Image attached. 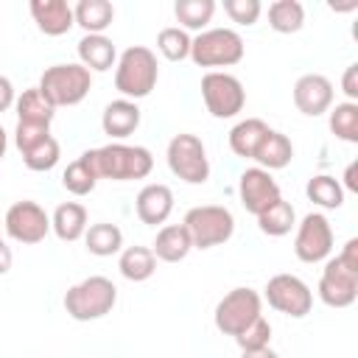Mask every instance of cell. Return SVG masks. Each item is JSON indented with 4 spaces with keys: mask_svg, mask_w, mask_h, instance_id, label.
<instances>
[{
    "mask_svg": "<svg viewBox=\"0 0 358 358\" xmlns=\"http://www.w3.org/2000/svg\"><path fill=\"white\" fill-rule=\"evenodd\" d=\"M159 67H157V53L145 45H131L117 56L115 64V90L126 101H140L151 95L157 87Z\"/></svg>",
    "mask_w": 358,
    "mask_h": 358,
    "instance_id": "obj_1",
    "label": "cell"
},
{
    "mask_svg": "<svg viewBox=\"0 0 358 358\" xmlns=\"http://www.w3.org/2000/svg\"><path fill=\"white\" fill-rule=\"evenodd\" d=\"M95 171L101 179L112 182H131L145 179L154 168V157L145 145H126V143H106L101 148H90Z\"/></svg>",
    "mask_w": 358,
    "mask_h": 358,
    "instance_id": "obj_2",
    "label": "cell"
},
{
    "mask_svg": "<svg viewBox=\"0 0 358 358\" xmlns=\"http://www.w3.org/2000/svg\"><path fill=\"white\" fill-rule=\"evenodd\" d=\"M36 90L45 95V101L59 109V106H76L81 103L90 90H92V73L78 64V62H67V64H53L45 67V73L39 76Z\"/></svg>",
    "mask_w": 358,
    "mask_h": 358,
    "instance_id": "obj_3",
    "label": "cell"
},
{
    "mask_svg": "<svg viewBox=\"0 0 358 358\" xmlns=\"http://www.w3.org/2000/svg\"><path fill=\"white\" fill-rule=\"evenodd\" d=\"M62 302H64V310L70 319L95 322V319H103L106 313H112V308L117 302V288L109 277L92 274V277L70 285Z\"/></svg>",
    "mask_w": 358,
    "mask_h": 358,
    "instance_id": "obj_4",
    "label": "cell"
},
{
    "mask_svg": "<svg viewBox=\"0 0 358 358\" xmlns=\"http://www.w3.org/2000/svg\"><path fill=\"white\" fill-rule=\"evenodd\" d=\"M243 36L232 28H207L196 34L190 42V59L196 67H232L243 59Z\"/></svg>",
    "mask_w": 358,
    "mask_h": 358,
    "instance_id": "obj_5",
    "label": "cell"
},
{
    "mask_svg": "<svg viewBox=\"0 0 358 358\" xmlns=\"http://www.w3.org/2000/svg\"><path fill=\"white\" fill-rule=\"evenodd\" d=\"M185 229L193 241V249H213L227 243L235 235V215L224 204H201L185 213Z\"/></svg>",
    "mask_w": 358,
    "mask_h": 358,
    "instance_id": "obj_6",
    "label": "cell"
},
{
    "mask_svg": "<svg viewBox=\"0 0 358 358\" xmlns=\"http://www.w3.org/2000/svg\"><path fill=\"white\" fill-rule=\"evenodd\" d=\"M168 168L176 179H182L185 185H204L210 179V157L207 148L201 143V137L196 134H173L165 151Z\"/></svg>",
    "mask_w": 358,
    "mask_h": 358,
    "instance_id": "obj_7",
    "label": "cell"
},
{
    "mask_svg": "<svg viewBox=\"0 0 358 358\" xmlns=\"http://www.w3.org/2000/svg\"><path fill=\"white\" fill-rule=\"evenodd\" d=\"M257 316H263V296L249 288V285H238L229 294H224L215 305L213 322L224 336H238L243 327H249Z\"/></svg>",
    "mask_w": 358,
    "mask_h": 358,
    "instance_id": "obj_8",
    "label": "cell"
},
{
    "mask_svg": "<svg viewBox=\"0 0 358 358\" xmlns=\"http://www.w3.org/2000/svg\"><path fill=\"white\" fill-rule=\"evenodd\" d=\"M201 98L207 112L218 120L235 117L246 106V90L241 78L227 70H210L201 76Z\"/></svg>",
    "mask_w": 358,
    "mask_h": 358,
    "instance_id": "obj_9",
    "label": "cell"
},
{
    "mask_svg": "<svg viewBox=\"0 0 358 358\" xmlns=\"http://www.w3.org/2000/svg\"><path fill=\"white\" fill-rule=\"evenodd\" d=\"M263 299L268 302V308L291 319H302L313 308V291L296 274H274L263 288Z\"/></svg>",
    "mask_w": 358,
    "mask_h": 358,
    "instance_id": "obj_10",
    "label": "cell"
},
{
    "mask_svg": "<svg viewBox=\"0 0 358 358\" xmlns=\"http://www.w3.org/2000/svg\"><path fill=\"white\" fill-rule=\"evenodd\" d=\"M3 229H6V235L11 241L34 246V243H39V241L48 238V232H50V215L45 213L42 204H36L31 199H22V201H14L6 210Z\"/></svg>",
    "mask_w": 358,
    "mask_h": 358,
    "instance_id": "obj_11",
    "label": "cell"
},
{
    "mask_svg": "<svg viewBox=\"0 0 358 358\" xmlns=\"http://www.w3.org/2000/svg\"><path fill=\"white\" fill-rule=\"evenodd\" d=\"M333 227L327 221L324 213H308L299 224H296V235H294V255L302 263H324L333 252Z\"/></svg>",
    "mask_w": 358,
    "mask_h": 358,
    "instance_id": "obj_12",
    "label": "cell"
},
{
    "mask_svg": "<svg viewBox=\"0 0 358 358\" xmlns=\"http://www.w3.org/2000/svg\"><path fill=\"white\" fill-rule=\"evenodd\" d=\"M316 294L327 308H350L358 299V268H350L338 255L327 257Z\"/></svg>",
    "mask_w": 358,
    "mask_h": 358,
    "instance_id": "obj_13",
    "label": "cell"
},
{
    "mask_svg": "<svg viewBox=\"0 0 358 358\" xmlns=\"http://www.w3.org/2000/svg\"><path fill=\"white\" fill-rule=\"evenodd\" d=\"M238 199H241L243 210L257 218V215L266 213L274 201H280L282 193H280V185L274 182V176H271L268 171H263V168L255 165V168H246V171L238 176Z\"/></svg>",
    "mask_w": 358,
    "mask_h": 358,
    "instance_id": "obj_14",
    "label": "cell"
},
{
    "mask_svg": "<svg viewBox=\"0 0 358 358\" xmlns=\"http://www.w3.org/2000/svg\"><path fill=\"white\" fill-rule=\"evenodd\" d=\"M333 98H336L333 81L322 73H305L294 84V106L308 117L324 115L333 106Z\"/></svg>",
    "mask_w": 358,
    "mask_h": 358,
    "instance_id": "obj_15",
    "label": "cell"
},
{
    "mask_svg": "<svg viewBox=\"0 0 358 358\" xmlns=\"http://www.w3.org/2000/svg\"><path fill=\"white\" fill-rule=\"evenodd\" d=\"M134 210H137V218L148 227H159L168 221V215L173 213V190L162 182H151L145 185L137 199H134Z\"/></svg>",
    "mask_w": 358,
    "mask_h": 358,
    "instance_id": "obj_16",
    "label": "cell"
},
{
    "mask_svg": "<svg viewBox=\"0 0 358 358\" xmlns=\"http://www.w3.org/2000/svg\"><path fill=\"white\" fill-rule=\"evenodd\" d=\"M28 8H31L36 28L45 36H64L76 25L73 6L67 0H31Z\"/></svg>",
    "mask_w": 358,
    "mask_h": 358,
    "instance_id": "obj_17",
    "label": "cell"
},
{
    "mask_svg": "<svg viewBox=\"0 0 358 358\" xmlns=\"http://www.w3.org/2000/svg\"><path fill=\"white\" fill-rule=\"evenodd\" d=\"M140 120H143V112H140L137 101L117 98V101L106 103V109L101 115V129H103V134L112 137V143H120L140 129Z\"/></svg>",
    "mask_w": 358,
    "mask_h": 358,
    "instance_id": "obj_18",
    "label": "cell"
},
{
    "mask_svg": "<svg viewBox=\"0 0 358 358\" xmlns=\"http://www.w3.org/2000/svg\"><path fill=\"white\" fill-rule=\"evenodd\" d=\"M76 50H78V64H84L90 73H106L117 64V48L103 34H84Z\"/></svg>",
    "mask_w": 358,
    "mask_h": 358,
    "instance_id": "obj_19",
    "label": "cell"
},
{
    "mask_svg": "<svg viewBox=\"0 0 358 358\" xmlns=\"http://www.w3.org/2000/svg\"><path fill=\"white\" fill-rule=\"evenodd\" d=\"M252 159L257 162V168H263V171H268V173H271V171H282V168H288L291 159H294V143H291L282 131L268 129L266 137L260 140V145H257V151H255Z\"/></svg>",
    "mask_w": 358,
    "mask_h": 358,
    "instance_id": "obj_20",
    "label": "cell"
},
{
    "mask_svg": "<svg viewBox=\"0 0 358 358\" xmlns=\"http://www.w3.org/2000/svg\"><path fill=\"white\" fill-rule=\"evenodd\" d=\"M190 249H193V241H190L185 224H165L157 232L154 246H151L154 257L162 260V263H179L190 255Z\"/></svg>",
    "mask_w": 358,
    "mask_h": 358,
    "instance_id": "obj_21",
    "label": "cell"
},
{
    "mask_svg": "<svg viewBox=\"0 0 358 358\" xmlns=\"http://www.w3.org/2000/svg\"><path fill=\"white\" fill-rule=\"evenodd\" d=\"M87 227H90L87 224V207L78 204V201H62L50 215V229L64 243H73V241L84 238Z\"/></svg>",
    "mask_w": 358,
    "mask_h": 358,
    "instance_id": "obj_22",
    "label": "cell"
},
{
    "mask_svg": "<svg viewBox=\"0 0 358 358\" xmlns=\"http://www.w3.org/2000/svg\"><path fill=\"white\" fill-rule=\"evenodd\" d=\"M268 131V123L260 120V117H246V120H238L232 129H229V148L235 157L241 159H252L260 140L266 137Z\"/></svg>",
    "mask_w": 358,
    "mask_h": 358,
    "instance_id": "obj_23",
    "label": "cell"
},
{
    "mask_svg": "<svg viewBox=\"0 0 358 358\" xmlns=\"http://www.w3.org/2000/svg\"><path fill=\"white\" fill-rule=\"evenodd\" d=\"M14 109H17V123H28V126L50 129V123L56 117V109L45 101V95L36 87L22 90V95H17V101H14Z\"/></svg>",
    "mask_w": 358,
    "mask_h": 358,
    "instance_id": "obj_24",
    "label": "cell"
},
{
    "mask_svg": "<svg viewBox=\"0 0 358 358\" xmlns=\"http://www.w3.org/2000/svg\"><path fill=\"white\" fill-rule=\"evenodd\" d=\"M73 17L84 34H103L115 20V6L109 0H78L73 6Z\"/></svg>",
    "mask_w": 358,
    "mask_h": 358,
    "instance_id": "obj_25",
    "label": "cell"
},
{
    "mask_svg": "<svg viewBox=\"0 0 358 358\" xmlns=\"http://www.w3.org/2000/svg\"><path fill=\"white\" fill-rule=\"evenodd\" d=\"M98 171H95V162H92V154L90 151H84L78 159H73L67 168H64V173H62V185H64V190L67 193H73V196H87V193H92L95 190V185H98Z\"/></svg>",
    "mask_w": 358,
    "mask_h": 358,
    "instance_id": "obj_26",
    "label": "cell"
},
{
    "mask_svg": "<svg viewBox=\"0 0 358 358\" xmlns=\"http://www.w3.org/2000/svg\"><path fill=\"white\" fill-rule=\"evenodd\" d=\"M117 268L129 282H145L157 271V257L151 246H126L120 249Z\"/></svg>",
    "mask_w": 358,
    "mask_h": 358,
    "instance_id": "obj_27",
    "label": "cell"
},
{
    "mask_svg": "<svg viewBox=\"0 0 358 358\" xmlns=\"http://www.w3.org/2000/svg\"><path fill=\"white\" fill-rule=\"evenodd\" d=\"M84 243H87V252L95 255V257H112L123 249V232L117 224H109V221H98V224H90L87 232H84Z\"/></svg>",
    "mask_w": 358,
    "mask_h": 358,
    "instance_id": "obj_28",
    "label": "cell"
},
{
    "mask_svg": "<svg viewBox=\"0 0 358 358\" xmlns=\"http://www.w3.org/2000/svg\"><path fill=\"white\" fill-rule=\"evenodd\" d=\"M305 196H308V201H313V204L322 207V210H338V207L344 204V187H341V182H338L336 176H330V173H316V176H310L308 185H305Z\"/></svg>",
    "mask_w": 358,
    "mask_h": 358,
    "instance_id": "obj_29",
    "label": "cell"
},
{
    "mask_svg": "<svg viewBox=\"0 0 358 358\" xmlns=\"http://www.w3.org/2000/svg\"><path fill=\"white\" fill-rule=\"evenodd\" d=\"M173 14L179 20L182 31H207L213 14H215V0H176Z\"/></svg>",
    "mask_w": 358,
    "mask_h": 358,
    "instance_id": "obj_30",
    "label": "cell"
},
{
    "mask_svg": "<svg viewBox=\"0 0 358 358\" xmlns=\"http://www.w3.org/2000/svg\"><path fill=\"white\" fill-rule=\"evenodd\" d=\"M257 227H260V232L268 235V238H282V235H288V232L296 227V210H294V204L285 201V199L274 201L266 213L257 215Z\"/></svg>",
    "mask_w": 358,
    "mask_h": 358,
    "instance_id": "obj_31",
    "label": "cell"
},
{
    "mask_svg": "<svg viewBox=\"0 0 358 358\" xmlns=\"http://www.w3.org/2000/svg\"><path fill=\"white\" fill-rule=\"evenodd\" d=\"M268 25L277 34H296L305 25V6L299 0H274L268 6Z\"/></svg>",
    "mask_w": 358,
    "mask_h": 358,
    "instance_id": "obj_32",
    "label": "cell"
},
{
    "mask_svg": "<svg viewBox=\"0 0 358 358\" xmlns=\"http://www.w3.org/2000/svg\"><path fill=\"white\" fill-rule=\"evenodd\" d=\"M327 126L330 131L344 143H358V103L341 101L327 109Z\"/></svg>",
    "mask_w": 358,
    "mask_h": 358,
    "instance_id": "obj_33",
    "label": "cell"
},
{
    "mask_svg": "<svg viewBox=\"0 0 358 358\" xmlns=\"http://www.w3.org/2000/svg\"><path fill=\"white\" fill-rule=\"evenodd\" d=\"M190 42L193 36L187 31H182L179 25H168L157 34V50L168 59V62H185L190 59Z\"/></svg>",
    "mask_w": 358,
    "mask_h": 358,
    "instance_id": "obj_34",
    "label": "cell"
},
{
    "mask_svg": "<svg viewBox=\"0 0 358 358\" xmlns=\"http://www.w3.org/2000/svg\"><path fill=\"white\" fill-rule=\"evenodd\" d=\"M59 157H62V145H59V140H56L53 134L45 137V140H39V143L31 145L28 151H22V162H25V168H28V171H39V173L56 168Z\"/></svg>",
    "mask_w": 358,
    "mask_h": 358,
    "instance_id": "obj_35",
    "label": "cell"
},
{
    "mask_svg": "<svg viewBox=\"0 0 358 358\" xmlns=\"http://www.w3.org/2000/svg\"><path fill=\"white\" fill-rule=\"evenodd\" d=\"M271 341V324L257 316L249 327H243L238 336H235V344L241 347V352H255V350H266Z\"/></svg>",
    "mask_w": 358,
    "mask_h": 358,
    "instance_id": "obj_36",
    "label": "cell"
},
{
    "mask_svg": "<svg viewBox=\"0 0 358 358\" xmlns=\"http://www.w3.org/2000/svg\"><path fill=\"white\" fill-rule=\"evenodd\" d=\"M224 11H227V17L232 22L249 28V25H255L260 20L263 6H260V0H224Z\"/></svg>",
    "mask_w": 358,
    "mask_h": 358,
    "instance_id": "obj_37",
    "label": "cell"
},
{
    "mask_svg": "<svg viewBox=\"0 0 358 358\" xmlns=\"http://www.w3.org/2000/svg\"><path fill=\"white\" fill-rule=\"evenodd\" d=\"M45 137H50V129L48 126H28V123H17V129H14V145L20 148V154L22 151H28L31 145H36L39 140H45Z\"/></svg>",
    "mask_w": 358,
    "mask_h": 358,
    "instance_id": "obj_38",
    "label": "cell"
},
{
    "mask_svg": "<svg viewBox=\"0 0 358 358\" xmlns=\"http://www.w3.org/2000/svg\"><path fill=\"white\" fill-rule=\"evenodd\" d=\"M341 92L347 95V101H358V64H350L341 76Z\"/></svg>",
    "mask_w": 358,
    "mask_h": 358,
    "instance_id": "obj_39",
    "label": "cell"
},
{
    "mask_svg": "<svg viewBox=\"0 0 358 358\" xmlns=\"http://www.w3.org/2000/svg\"><path fill=\"white\" fill-rule=\"evenodd\" d=\"M14 101H17V92H14L11 78L8 76H0V115L8 112L14 106Z\"/></svg>",
    "mask_w": 358,
    "mask_h": 358,
    "instance_id": "obj_40",
    "label": "cell"
},
{
    "mask_svg": "<svg viewBox=\"0 0 358 358\" xmlns=\"http://www.w3.org/2000/svg\"><path fill=\"white\" fill-rule=\"evenodd\" d=\"M11 263H14V255H11V246L0 238V274H8L11 271Z\"/></svg>",
    "mask_w": 358,
    "mask_h": 358,
    "instance_id": "obj_41",
    "label": "cell"
},
{
    "mask_svg": "<svg viewBox=\"0 0 358 358\" xmlns=\"http://www.w3.org/2000/svg\"><path fill=\"white\" fill-rule=\"evenodd\" d=\"M341 187H347V190H358V179H355V162H350L347 165V171H344V185Z\"/></svg>",
    "mask_w": 358,
    "mask_h": 358,
    "instance_id": "obj_42",
    "label": "cell"
},
{
    "mask_svg": "<svg viewBox=\"0 0 358 358\" xmlns=\"http://www.w3.org/2000/svg\"><path fill=\"white\" fill-rule=\"evenodd\" d=\"M241 358H277V352L274 350H255V352H241Z\"/></svg>",
    "mask_w": 358,
    "mask_h": 358,
    "instance_id": "obj_43",
    "label": "cell"
},
{
    "mask_svg": "<svg viewBox=\"0 0 358 358\" xmlns=\"http://www.w3.org/2000/svg\"><path fill=\"white\" fill-rule=\"evenodd\" d=\"M6 151H8V134H6V129H3V123H0V159L6 157Z\"/></svg>",
    "mask_w": 358,
    "mask_h": 358,
    "instance_id": "obj_44",
    "label": "cell"
},
{
    "mask_svg": "<svg viewBox=\"0 0 358 358\" xmlns=\"http://www.w3.org/2000/svg\"><path fill=\"white\" fill-rule=\"evenodd\" d=\"M277 358H282V355H277Z\"/></svg>",
    "mask_w": 358,
    "mask_h": 358,
    "instance_id": "obj_45",
    "label": "cell"
}]
</instances>
